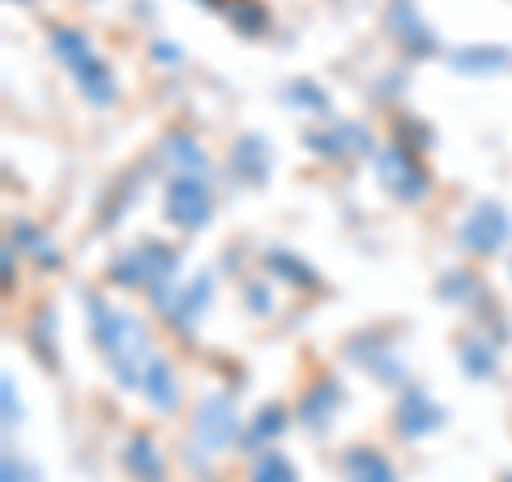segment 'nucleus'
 <instances>
[{"label": "nucleus", "mask_w": 512, "mask_h": 482, "mask_svg": "<svg viewBox=\"0 0 512 482\" xmlns=\"http://www.w3.org/2000/svg\"><path fill=\"white\" fill-rule=\"evenodd\" d=\"M56 52L73 64V73H77V82H82V90L90 94L94 103H107L111 99V77L99 60L90 56V47L82 35H73V30H56Z\"/></svg>", "instance_id": "obj_1"}, {"label": "nucleus", "mask_w": 512, "mask_h": 482, "mask_svg": "<svg viewBox=\"0 0 512 482\" xmlns=\"http://www.w3.org/2000/svg\"><path fill=\"white\" fill-rule=\"evenodd\" d=\"M99 337L103 346L116 355L124 380H133V355H141V329L137 320L128 316H116V312H99Z\"/></svg>", "instance_id": "obj_2"}, {"label": "nucleus", "mask_w": 512, "mask_h": 482, "mask_svg": "<svg viewBox=\"0 0 512 482\" xmlns=\"http://www.w3.org/2000/svg\"><path fill=\"white\" fill-rule=\"evenodd\" d=\"M461 239H466V248H474V252H495L508 239V214L495 210V205H478L466 218V227H461Z\"/></svg>", "instance_id": "obj_3"}, {"label": "nucleus", "mask_w": 512, "mask_h": 482, "mask_svg": "<svg viewBox=\"0 0 512 482\" xmlns=\"http://www.w3.org/2000/svg\"><path fill=\"white\" fill-rule=\"evenodd\" d=\"M210 214V205H205V188L197 180H184L171 188V218L175 222H188V227H197Z\"/></svg>", "instance_id": "obj_4"}, {"label": "nucleus", "mask_w": 512, "mask_h": 482, "mask_svg": "<svg viewBox=\"0 0 512 482\" xmlns=\"http://www.w3.org/2000/svg\"><path fill=\"white\" fill-rule=\"evenodd\" d=\"M350 470H355V482H393L389 465H384L376 453H355L350 457Z\"/></svg>", "instance_id": "obj_5"}, {"label": "nucleus", "mask_w": 512, "mask_h": 482, "mask_svg": "<svg viewBox=\"0 0 512 482\" xmlns=\"http://www.w3.org/2000/svg\"><path fill=\"white\" fill-rule=\"evenodd\" d=\"M150 397H158V406H171L175 401V384L163 363H150Z\"/></svg>", "instance_id": "obj_6"}, {"label": "nucleus", "mask_w": 512, "mask_h": 482, "mask_svg": "<svg viewBox=\"0 0 512 482\" xmlns=\"http://www.w3.org/2000/svg\"><path fill=\"white\" fill-rule=\"evenodd\" d=\"M256 482H295V470L282 457H265L256 465Z\"/></svg>", "instance_id": "obj_7"}]
</instances>
